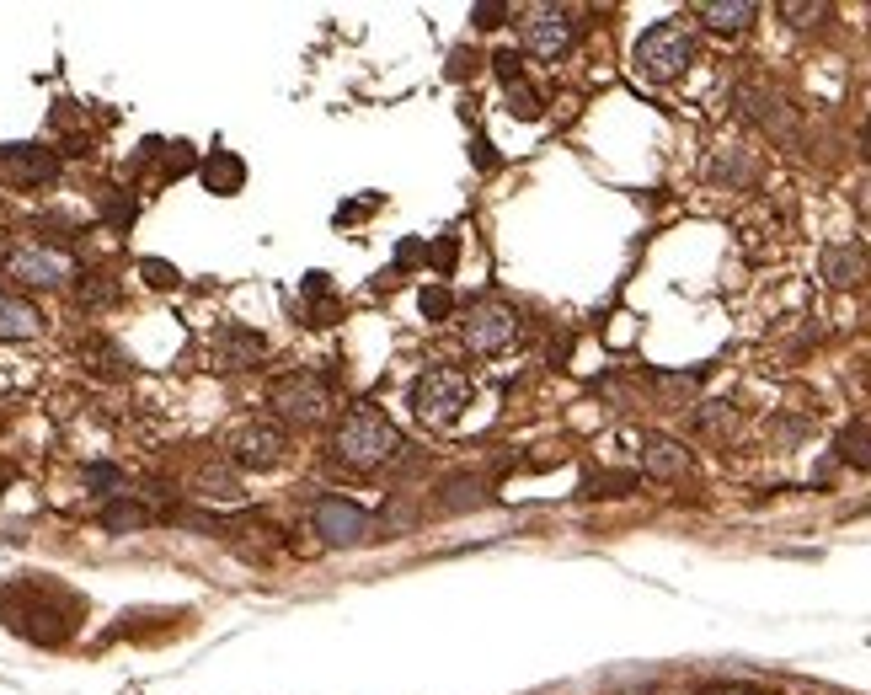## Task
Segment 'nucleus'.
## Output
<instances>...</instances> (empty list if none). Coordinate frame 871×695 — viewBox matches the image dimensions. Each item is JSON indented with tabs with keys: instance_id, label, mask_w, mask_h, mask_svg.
I'll return each mask as SVG.
<instances>
[{
	"instance_id": "nucleus-1",
	"label": "nucleus",
	"mask_w": 871,
	"mask_h": 695,
	"mask_svg": "<svg viewBox=\"0 0 871 695\" xmlns=\"http://www.w3.org/2000/svg\"><path fill=\"white\" fill-rule=\"evenodd\" d=\"M401 450V434L391 428V417H385L380 407H348L332 434V455L342 460V466L353 471H380L391 466Z\"/></svg>"
},
{
	"instance_id": "nucleus-2",
	"label": "nucleus",
	"mask_w": 871,
	"mask_h": 695,
	"mask_svg": "<svg viewBox=\"0 0 871 695\" xmlns=\"http://www.w3.org/2000/svg\"><path fill=\"white\" fill-rule=\"evenodd\" d=\"M471 407V375L455 364H433L417 375L412 385V412L423 417L428 428H455L460 412Z\"/></svg>"
},
{
	"instance_id": "nucleus-3",
	"label": "nucleus",
	"mask_w": 871,
	"mask_h": 695,
	"mask_svg": "<svg viewBox=\"0 0 871 695\" xmlns=\"http://www.w3.org/2000/svg\"><path fill=\"white\" fill-rule=\"evenodd\" d=\"M0 610H6V626L17 631V637L27 642H43V647H54V642H65L75 621L65 610H54L49 599H43L38 583H22V589H11L6 599H0Z\"/></svg>"
},
{
	"instance_id": "nucleus-4",
	"label": "nucleus",
	"mask_w": 871,
	"mask_h": 695,
	"mask_svg": "<svg viewBox=\"0 0 871 695\" xmlns=\"http://www.w3.org/2000/svg\"><path fill=\"white\" fill-rule=\"evenodd\" d=\"M631 59H636V70H642L647 81H674V75L695 59V38H690V27L674 22V17H668V22H652L647 33L636 38Z\"/></svg>"
},
{
	"instance_id": "nucleus-5",
	"label": "nucleus",
	"mask_w": 871,
	"mask_h": 695,
	"mask_svg": "<svg viewBox=\"0 0 871 695\" xmlns=\"http://www.w3.org/2000/svg\"><path fill=\"white\" fill-rule=\"evenodd\" d=\"M230 466L241 471H278L289 460V434L278 423H241L236 434L225 439Z\"/></svg>"
},
{
	"instance_id": "nucleus-6",
	"label": "nucleus",
	"mask_w": 871,
	"mask_h": 695,
	"mask_svg": "<svg viewBox=\"0 0 871 695\" xmlns=\"http://www.w3.org/2000/svg\"><path fill=\"white\" fill-rule=\"evenodd\" d=\"M310 530L321 535V546L353 551V546H364V540L375 535V519H369L359 503H348V498H321L316 508H310Z\"/></svg>"
},
{
	"instance_id": "nucleus-7",
	"label": "nucleus",
	"mask_w": 871,
	"mask_h": 695,
	"mask_svg": "<svg viewBox=\"0 0 871 695\" xmlns=\"http://www.w3.org/2000/svg\"><path fill=\"white\" fill-rule=\"evenodd\" d=\"M273 412L294 428H316V423H326V412H332V396H326V385L310 375V369H294L289 380L273 385Z\"/></svg>"
},
{
	"instance_id": "nucleus-8",
	"label": "nucleus",
	"mask_w": 871,
	"mask_h": 695,
	"mask_svg": "<svg viewBox=\"0 0 871 695\" xmlns=\"http://www.w3.org/2000/svg\"><path fill=\"white\" fill-rule=\"evenodd\" d=\"M460 332H465V348L471 353H503V348H513V337H519V316H513V305H503V300H476L471 311H465Z\"/></svg>"
},
{
	"instance_id": "nucleus-9",
	"label": "nucleus",
	"mask_w": 871,
	"mask_h": 695,
	"mask_svg": "<svg viewBox=\"0 0 871 695\" xmlns=\"http://www.w3.org/2000/svg\"><path fill=\"white\" fill-rule=\"evenodd\" d=\"M519 38H524V54H535V59H562V54L572 49V38H578V22H572L562 6H535V11H524Z\"/></svg>"
},
{
	"instance_id": "nucleus-10",
	"label": "nucleus",
	"mask_w": 871,
	"mask_h": 695,
	"mask_svg": "<svg viewBox=\"0 0 871 695\" xmlns=\"http://www.w3.org/2000/svg\"><path fill=\"white\" fill-rule=\"evenodd\" d=\"M0 177L11 188H49L59 177V156L43 145H0Z\"/></svg>"
},
{
	"instance_id": "nucleus-11",
	"label": "nucleus",
	"mask_w": 871,
	"mask_h": 695,
	"mask_svg": "<svg viewBox=\"0 0 871 695\" xmlns=\"http://www.w3.org/2000/svg\"><path fill=\"white\" fill-rule=\"evenodd\" d=\"M11 278L27 289H59L75 278V262L65 252H54V246H22L17 257H11Z\"/></svg>"
},
{
	"instance_id": "nucleus-12",
	"label": "nucleus",
	"mask_w": 871,
	"mask_h": 695,
	"mask_svg": "<svg viewBox=\"0 0 871 695\" xmlns=\"http://www.w3.org/2000/svg\"><path fill=\"white\" fill-rule=\"evenodd\" d=\"M262 359H268L262 332L241 327V321H230V327L214 332V364H220V369H257Z\"/></svg>"
},
{
	"instance_id": "nucleus-13",
	"label": "nucleus",
	"mask_w": 871,
	"mask_h": 695,
	"mask_svg": "<svg viewBox=\"0 0 871 695\" xmlns=\"http://www.w3.org/2000/svg\"><path fill=\"white\" fill-rule=\"evenodd\" d=\"M818 268H823V284L829 289H855L871 273V257H866V246H855V241H834V246H823Z\"/></svg>"
},
{
	"instance_id": "nucleus-14",
	"label": "nucleus",
	"mask_w": 871,
	"mask_h": 695,
	"mask_svg": "<svg viewBox=\"0 0 871 695\" xmlns=\"http://www.w3.org/2000/svg\"><path fill=\"white\" fill-rule=\"evenodd\" d=\"M198 177H204V188H209V193L230 198V193H241V188H246V161L236 156V150H209V156L198 161Z\"/></svg>"
},
{
	"instance_id": "nucleus-15",
	"label": "nucleus",
	"mask_w": 871,
	"mask_h": 695,
	"mask_svg": "<svg viewBox=\"0 0 871 695\" xmlns=\"http://www.w3.org/2000/svg\"><path fill=\"white\" fill-rule=\"evenodd\" d=\"M439 503L449 508V514H471V508L487 503V476H476V471L444 476V482H439Z\"/></svg>"
},
{
	"instance_id": "nucleus-16",
	"label": "nucleus",
	"mask_w": 871,
	"mask_h": 695,
	"mask_svg": "<svg viewBox=\"0 0 871 695\" xmlns=\"http://www.w3.org/2000/svg\"><path fill=\"white\" fill-rule=\"evenodd\" d=\"M43 332V316L17 295H0V343H27Z\"/></svg>"
},
{
	"instance_id": "nucleus-17",
	"label": "nucleus",
	"mask_w": 871,
	"mask_h": 695,
	"mask_svg": "<svg viewBox=\"0 0 871 695\" xmlns=\"http://www.w3.org/2000/svg\"><path fill=\"white\" fill-rule=\"evenodd\" d=\"M647 476H658V482H679L684 471H690V450H684L679 439H647Z\"/></svg>"
},
{
	"instance_id": "nucleus-18",
	"label": "nucleus",
	"mask_w": 871,
	"mask_h": 695,
	"mask_svg": "<svg viewBox=\"0 0 871 695\" xmlns=\"http://www.w3.org/2000/svg\"><path fill=\"white\" fill-rule=\"evenodd\" d=\"M701 17H706V27H717V33H738V27H749L759 17V6L754 0H706Z\"/></svg>"
},
{
	"instance_id": "nucleus-19",
	"label": "nucleus",
	"mask_w": 871,
	"mask_h": 695,
	"mask_svg": "<svg viewBox=\"0 0 871 695\" xmlns=\"http://www.w3.org/2000/svg\"><path fill=\"white\" fill-rule=\"evenodd\" d=\"M97 524H102L107 535H134V530H145V524H150V508L134 503V498H113L97 514Z\"/></svg>"
},
{
	"instance_id": "nucleus-20",
	"label": "nucleus",
	"mask_w": 871,
	"mask_h": 695,
	"mask_svg": "<svg viewBox=\"0 0 871 695\" xmlns=\"http://www.w3.org/2000/svg\"><path fill=\"white\" fill-rule=\"evenodd\" d=\"M834 455L845 460V466H855V471H871V423H850L845 434H839Z\"/></svg>"
},
{
	"instance_id": "nucleus-21",
	"label": "nucleus",
	"mask_w": 871,
	"mask_h": 695,
	"mask_svg": "<svg viewBox=\"0 0 871 695\" xmlns=\"http://www.w3.org/2000/svg\"><path fill=\"white\" fill-rule=\"evenodd\" d=\"M636 492V471H594L583 476V498H631Z\"/></svg>"
},
{
	"instance_id": "nucleus-22",
	"label": "nucleus",
	"mask_w": 871,
	"mask_h": 695,
	"mask_svg": "<svg viewBox=\"0 0 871 695\" xmlns=\"http://www.w3.org/2000/svg\"><path fill=\"white\" fill-rule=\"evenodd\" d=\"M695 423H701L711 439H733V434H738V412H733V401H706V407L695 412Z\"/></svg>"
},
{
	"instance_id": "nucleus-23",
	"label": "nucleus",
	"mask_w": 871,
	"mask_h": 695,
	"mask_svg": "<svg viewBox=\"0 0 871 695\" xmlns=\"http://www.w3.org/2000/svg\"><path fill=\"white\" fill-rule=\"evenodd\" d=\"M198 492H204V498H214V503H236V498H241V482H236L225 466H204V471H198Z\"/></svg>"
},
{
	"instance_id": "nucleus-24",
	"label": "nucleus",
	"mask_w": 871,
	"mask_h": 695,
	"mask_svg": "<svg viewBox=\"0 0 871 695\" xmlns=\"http://www.w3.org/2000/svg\"><path fill=\"white\" fill-rule=\"evenodd\" d=\"M102 214H107V225H113V230H129L134 214H139V198L123 193V188H113V193L102 198Z\"/></svg>"
},
{
	"instance_id": "nucleus-25",
	"label": "nucleus",
	"mask_w": 871,
	"mask_h": 695,
	"mask_svg": "<svg viewBox=\"0 0 871 695\" xmlns=\"http://www.w3.org/2000/svg\"><path fill=\"white\" fill-rule=\"evenodd\" d=\"M86 359H91V369H97V375H129V359H123V353L113 348V343H102V337H97V343H86Z\"/></svg>"
},
{
	"instance_id": "nucleus-26",
	"label": "nucleus",
	"mask_w": 871,
	"mask_h": 695,
	"mask_svg": "<svg viewBox=\"0 0 871 695\" xmlns=\"http://www.w3.org/2000/svg\"><path fill=\"white\" fill-rule=\"evenodd\" d=\"M139 278H145L150 289H161V295H171V289L182 284V273L171 268V262H161V257H145V262H139Z\"/></svg>"
},
{
	"instance_id": "nucleus-27",
	"label": "nucleus",
	"mask_w": 871,
	"mask_h": 695,
	"mask_svg": "<svg viewBox=\"0 0 871 695\" xmlns=\"http://www.w3.org/2000/svg\"><path fill=\"white\" fill-rule=\"evenodd\" d=\"M407 524H417V508H412V498H407V492H396V498L385 503L380 530H385V535H396V530H407Z\"/></svg>"
},
{
	"instance_id": "nucleus-28",
	"label": "nucleus",
	"mask_w": 871,
	"mask_h": 695,
	"mask_svg": "<svg viewBox=\"0 0 871 695\" xmlns=\"http://www.w3.org/2000/svg\"><path fill=\"white\" fill-rule=\"evenodd\" d=\"M417 311H423L428 321H444L449 311H455V295H449L444 284H428L423 295H417Z\"/></svg>"
},
{
	"instance_id": "nucleus-29",
	"label": "nucleus",
	"mask_w": 871,
	"mask_h": 695,
	"mask_svg": "<svg viewBox=\"0 0 871 695\" xmlns=\"http://www.w3.org/2000/svg\"><path fill=\"white\" fill-rule=\"evenodd\" d=\"M508 113H513V118H540V97H535L524 81L508 86Z\"/></svg>"
},
{
	"instance_id": "nucleus-30",
	"label": "nucleus",
	"mask_w": 871,
	"mask_h": 695,
	"mask_svg": "<svg viewBox=\"0 0 871 695\" xmlns=\"http://www.w3.org/2000/svg\"><path fill=\"white\" fill-rule=\"evenodd\" d=\"M781 17H786L791 27H818V17H829V6H797V0H786Z\"/></svg>"
},
{
	"instance_id": "nucleus-31",
	"label": "nucleus",
	"mask_w": 871,
	"mask_h": 695,
	"mask_svg": "<svg viewBox=\"0 0 871 695\" xmlns=\"http://www.w3.org/2000/svg\"><path fill=\"white\" fill-rule=\"evenodd\" d=\"M81 300H86V305H113V300H118V284H113V278H86V284H81Z\"/></svg>"
},
{
	"instance_id": "nucleus-32",
	"label": "nucleus",
	"mask_w": 871,
	"mask_h": 695,
	"mask_svg": "<svg viewBox=\"0 0 871 695\" xmlns=\"http://www.w3.org/2000/svg\"><path fill=\"white\" fill-rule=\"evenodd\" d=\"M423 257H428L439 273H449V268H455V257H460V246H455V236H439V241H433Z\"/></svg>"
},
{
	"instance_id": "nucleus-33",
	"label": "nucleus",
	"mask_w": 871,
	"mask_h": 695,
	"mask_svg": "<svg viewBox=\"0 0 871 695\" xmlns=\"http://www.w3.org/2000/svg\"><path fill=\"white\" fill-rule=\"evenodd\" d=\"M86 482L97 487V492H113V487L123 482V471H118V466H107V460H97V466H86Z\"/></svg>"
},
{
	"instance_id": "nucleus-34",
	"label": "nucleus",
	"mask_w": 871,
	"mask_h": 695,
	"mask_svg": "<svg viewBox=\"0 0 871 695\" xmlns=\"http://www.w3.org/2000/svg\"><path fill=\"white\" fill-rule=\"evenodd\" d=\"M471 22L492 33V27H503V22H508V6H503V0H497V6H492V0H481V6L471 11Z\"/></svg>"
},
{
	"instance_id": "nucleus-35",
	"label": "nucleus",
	"mask_w": 871,
	"mask_h": 695,
	"mask_svg": "<svg viewBox=\"0 0 871 695\" xmlns=\"http://www.w3.org/2000/svg\"><path fill=\"white\" fill-rule=\"evenodd\" d=\"M492 65H497V75H503L508 86H519L524 81V59L513 54V49H503V54H492Z\"/></svg>"
},
{
	"instance_id": "nucleus-36",
	"label": "nucleus",
	"mask_w": 871,
	"mask_h": 695,
	"mask_svg": "<svg viewBox=\"0 0 871 695\" xmlns=\"http://www.w3.org/2000/svg\"><path fill=\"white\" fill-rule=\"evenodd\" d=\"M711 172H717V177H727V182H749V177H754V172H749V161H743L738 150H733V156H722L717 166H711Z\"/></svg>"
},
{
	"instance_id": "nucleus-37",
	"label": "nucleus",
	"mask_w": 871,
	"mask_h": 695,
	"mask_svg": "<svg viewBox=\"0 0 871 695\" xmlns=\"http://www.w3.org/2000/svg\"><path fill=\"white\" fill-rule=\"evenodd\" d=\"M188 166H198V156H193V150H188V145H171V161H166V177H182V172H188Z\"/></svg>"
},
{
	"instance_id": "nucleus-38",
	"label": "nucleus",
	"mask_w": 871,
	"mask_h": 695,
	"mask_svg": "<svg viewBox=\"0 0 871 695\" xmlns=\"http://www.w3.org/2000/svg\"><path fill=\"white\" fill-rule=\"evenodd\" d=\"M807 428H813V423H807V417H781V423H775V439H807Z\"/></svg>"
},
{
	"instance_id": "nucleus-39",
	"label": "nucleus",
	"mask_w": 871,
	"mask_h": 695,
	"mask_svg": "<svg viewBox=\"0 0 871 695\" xmlns=\"http://www.w3.org/2000/svg\"><path fill=\"white\" fill-rule=\"evenodd\" d=\"M471 161L481 166V172H492V161H497V156H492V145H487V139H471Z\"/></svg>"
},
{
	"instance_id": "nucleus-40",
	"label": "nucleus",
	"mask_w": 871,
	"mask_h": 695,
	"mask_svg": "<svg viewBox=\"0 0 871 695\" xmlns=\"http://www.w3.org/2000/svg\"><path fill=\"white\" fill-rule=\"evenodd\" d=\"M471 70H476V54L455 49V59H449V75H471Z\"/></svg>"
},
{
	"instance_id": "nucleus-41",
	"label": "nucleus",
	"mask_w": 871,
	"mask_h": 695,
	"mask_svg": "<svg viewBox=\"0 0 871 695\" xmlns=\"http://www.w3.org/2000/svg\"><path fill=\"white\" fill-rule=\"evenodd\" d=\"M305 295H310V300L326 295V273H305Z\"/></svg>"
},
{
	"instance_id": "nucleus-42",
	"label": "nucleus",
	"mask_w": 871,
	"mask_h": 695,
	"mask_svg": "<svg viewBox=\"0 0 871 695\" xmlns=\"http://www.w3.org/2000/svg\"><path fill=\"white\" fill-rule=\"evenodd\" d=\"M417 257H423V241H401L396 246V262H417Z\"/></svg>"
},
{
	"instance_id": "nucleus-43",
	"label": "nucleus",
	"mask_w": 871,
	"mask_h": 695,
	"mask_svg": "<svg viewBox=\"0 0 871 695\" xmlns=\"http://www.w3.org/2000/svg\"><path fill=\"white\" fill-rule=\"evenodd\" d=\"M11 482V466H0V487H6Z\"/></svg>"
},
{
	"instance_id": "nucleus-44",
	"label": "nucleus",
	"mask_w": 871,
	"mask_h": 695,
	"mask_svg": "<svg viewBox=\"0 0 871 695\" xmlns=\"http://www.w3.org/2000/svg\"><path fill=\"white\" fill-rule=\"evenodd\" d=\"M722 695H743V690H722Z\"/></svg>"
}]
</instances>
